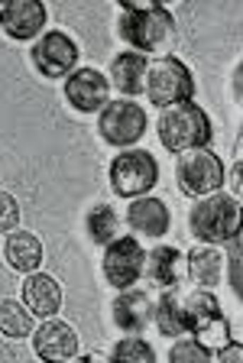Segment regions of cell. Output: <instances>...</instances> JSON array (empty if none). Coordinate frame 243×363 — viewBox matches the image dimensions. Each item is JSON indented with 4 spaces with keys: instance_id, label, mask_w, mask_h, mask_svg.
Returning <instances> with one entry per match:
<instances>
[{
    "instance_id": "obj_30",
    "label": "cell",
    "mask_w": 243,
    "mask_h": 363,
    "mask_svg": "<svg viewBox=\"0 0 243 363\" xmlns=\"http://www.w3.org/2000/svg\"><path fill=\"white\" fill-rule=\"evenodd\" d=\"M217 363H243V344H237V340H230L224 350H217Z\"/></svg>"
},
{
    "instance_id": "obj_16",
    "label": "cell",
    "mask_w": 243,
    "mask_h": 363,
    "mask_svg": "<svg viewBox=\"0 0 243 363\" xmlns=\"http://www.w3.org/2000/svg\"><path fill=\"white\" fill-rule=\"evenodd\" d=\"M146 68L149 59L140 52H120L114 55L111 68H107V78H111V88L120 94V98H140L146 94Z\"/></svg>"
},
{
    "instance_id": "obj_34",
    "label": "cell",
    "mask_w": 243,
    "mask_h": 363,
    "mask_svg": "<svg viewBox=\"0 0 243 363\" xmlns=\"http://www.w3.org/2000/svg\"><path fill=\"white\" fill-rule=\"evenodd\" d=\"M72 363H101V360H98V354H94V357H75Z\"/></svg>"
},
{
    "instance_id": "obj_26",
    "label": "cell",
    "mask_w": 243,
    "mask_h": 363,
    "mask_svg": "<svg viewBox=\"0 0 243 363\" xmlns=\"http://www.w3.org/2000/svg\"><path fill=\"white\" fill-rule=\"evenodd\" d=\"M169 363H214V354H208L195 337H179L169 347Z\"/></svg>"
},
{
    "instance_id": "obj_21",
    "label": "cell",
    "mask_w": 243,
    "mask_h": 363,
    "mask_svg": "<svg viewBox=\"0 0 243 363\" xmlns=\"http://www.w3.org/2000/svg\"><path fill=\"white\" fill-rule=\"evenodd\" d=\"M36 331V318L20 298H0V334L7 340L33 337Z\"/></svg>"
},
{
    "instance_id": "obj_1",
    "label": "cell",
    "mask_w": 243,
    "mask_h": 363,
    "mask_svg": "<svg viewBox=\"0 0 243 363\" xmlns=\"http://www.w3.org/2000/svg\"><path fill=\"white\" fill-rule=\"evenodd\" d=\"M188 230L198 243H208V247L237 243L243 230V204L227 191L198 198L188 211Z\"/></svg>"
},
{
    "instance_id": "obj_3",
    "label": "cell",
    "mask_w": 243,
    "mask_h": 363,
    "mask_svg": "<svg viewBox=\"0 0 243 363\" xmlns=\"http://www.w3.org/2000/svg\"><path fill=\"white\" fill-rule=\"evenodd\" d=\"M156 133H159V143L169 152L182 156L188 150H205L211 143V117L201 111V104L195 101H185V104H175L159 111V121H156Z\"/></svg>"
},
{
    "instance_id": "obj_10",
    "label": "cell",
    "mask_w": 243,
    "mask_h": 363,
    "mask_svg": "<svg viewBox=\"0 0 243 363\" xmlns=\"http://www.w3.org/2000/svg\"><path fill=\"white\" fill-rule=\"evenodd\" d=\"M33 354L43 363H72L75 357H81V337L69 321L49 318L43 325H36L33 331Z\"/></svg>"
},
{
    "instance_id": "obj_20",
    "label": "cell",
    "mask_w": 243,
    "mask_h": 363,
    "mask_svg": "<svg viewBox=\"0 0 243 363\" xmlns=\"http://www.w3.org/2000/svg\"><path fill=\"white\" fill-rule=\"evenodd\" d=\"M152 325L162 337H185L188 334V321H185V308H182V298L166 289V292L156 298V311H152Z\"/></svg>"
},
{
    "instance_id": "obj_22",
    "label": "cell",
    "mask_w": 243,
    "mask_h": 363,
    "mask_svg": "<svg viewBox=\"0 0 243 363\" xmlns=\"http://www.w3.org/2000/svg\"><path fill=\"white\" fill-rule=\"evenodd\" d=\"M84 230H88L91 243L111 247L117 237H123L120 234V214H117L111 204H94L91 211H88V218H84Z\"/></svg>"
},
{
    "instance_id": "obj_15",
    "label": "cell",
    "mask_w": 243,
    "mask_h": 363,
    "mask_svg": "<svg viewBox=\"0 0 243 363\" xmlns=\"http://www.w3.org/2000/svg\"><path fill=\"white\" fill-rule=\"evenodd\" d=\"M23 305L33 311V318H55L62 311V286L49 272H30L23 282Z\"/></svg>"
},
{
    "instance_id": "obj_23",
    "label": "cell",
    "mask_w": 243,
    "mask_h": 363,
    "mask_svg": "<svg viewBox=\"0 0 243 363\" xmlns=\"http://www.w3.org/2000/svg\"><path fill=\"white\" fill-rule=\"evenodd\" d=\"M188 334L208 350V354H217V350H224L230 340H234V337H230V321H227V315H224V311H220V315H214V318H208V321H201V325H195Z\"/></svg>"
},
{
    "instance_id": "obj_19",
    "label": "cell",
    "mask_w": 243,
    "mask_h": 363,
    "mask_svg": "<svg viewBox=\"0 0 243 363\" xmlns=\"http://www.w3.org/2000/svg\"><path fill=\"white\" fill-rule=\"evenodd\" d=\"M4 259H7V266L13 272H23V276H30V272H39V266H43V243H39L36 234H30V230H13V234H7V243H4Z\"/></svg>"
},
{
    "instance_id": "obj_29",
    "label": "cell",
    "mask_w": 243,
    "mask_h": 363,
    "mask_svg": "<svg viewBox=\"0 0 243 363\" xmlns=\"http://www.w3.org/2000/svg\"><path fill=\"white\" fill-rule=\"evenodd\" d=\"M224 185H227V195L230 198H237V201H243V169L240 166H230V172H227V182H224Z\"/></svg>"
},
{
    "instance_id": "obj_13",
    "label": "cell",
    "mask_w": 243,
    "mask_h": 363,
    "mask_svg": "<svg viewBox=\"0 0 243 363\" xmlns=\"http://www.w3.org/2000/svg\"><path fill=\"white\" fill-rule=\"evenodd\" d=\"M169 224H172V214H169L166 201L162 198H133L127 204V227L140 237H149V240H159L169 234Z\"/></svg>"
},
{
    "instance_id": "obj_18",
    "label": "cell",
    "mask_w": 243,
    "mask_h": 363,
    "mask_svg": "<svg viewBox=\"0 0 243 363\" xmlns=\"http://www.w3.org/2000/svg\"><path fill=\"white\" fill-rule=\"evenodd\" d=\"M185 263H188V279L198 289H208V292L220 286L224 272H227V257L220 253V247H208V243H198L185 257Z\"/></svg>"
},
{
    "instance_id": "obj_17",
    "label": "cell",
    "mask_w": 243,
    "mask_h": 363,
    "mask_svg": "<svg viewBox=\"0 0 243 363\" xmlns=\"http://www.w3.org/2000/svg\"><path fill=\"white\" fill-rule=\"evenodd\" d=\"M185 272H188V263H185L182 250L179 247H152L149 253H146V266H143V276L152 282L156 289H172L179 286V279H182Z\"/></svg>"
},
{
    "instance_id": "obj_14",
    "label": "cell",
    "mask_w": 243,
    "mask_h": 363,
    "mask_svg": "<svg viewBox=\"0 0 243 363\" xmlns=\"http://www.w3.org/2000/svg\"><path fill=\"white\" fill-rule=\"evenodd\" d=\"M156 302L149 298V292L143 289H127V292H117L114 305H111V315H114V325L123 334H140L149 328Z\"/></svg>"
},
{
    "instance_id": "obj_8",
    "label": "cell",
    "mask_w": 243,
    "mask_h": 363,
    "mask_svg": "<svg viewBox=\"0 0 243 363\" xmlns=\"http://www.w3.org/2000/svg\"><path fill=\"white\" fill-rule=\"evenodd\" d=\"M33 65L43 78H69L72 72H78V59H81V49L78 43L62 30H46L43 36L33 43L30 49Z\"/></svg>"
},
{
    "instance_id": "obj_32",
    "label": "cell",
    "mask_w": 243,
    "mask_h": 363,
    "mask_svg": "<svg viewBox=\"0 0 243 363\" xmlns=\"http://www.w3.org/2000/svg\"><path fill=\"white\" fill-rule=\"evenodd\" d=\"M230 84H234V98H237V104L243 107V62H240V65H237V72H234V82H230Z\"/></svg>"
},
{
    "instance_id": "obj_7",
    "label": "cell",
    "mask_w": 243,
    "mask_h": 363,
    "mask_svg": "<svg viewBox=\"0 0 243 363\" xmlns=\"http://www.w3.org/2000/svg\"><path fill=\"white\" fill-rule=\"evenodd\" d=\"M146 127H149V117H146V107L137 104L130 98H117L98 113V133L107 146H117V150H133V146L143 140Z\"/></svg>"
},
{
    "instance_id": "obj_11",
    "label": "cell",
    "mask_w": 243,
    "mask_h": 363,
    "mask_svg": "<svg viewBox=\"0 0 243 363\" xmlns=\"http://www.w3.org/2000/svg\"><path fill=\"white\" fill-rule=\"evenodd\" d=\"M65 101L78 113H101L111 104V78L98 68H78L65 78Z\"/></svg>"
},
{
    "instance_id": "obj_28",
    "label": "cell",
    "mask_w": 243,
    "mask_h": 363,
    "mask_svg": "<svg viewBox=\"0 0 243 363\" xmlns=\"http://www.w3.org/2000/svg\"><path fill=\"white\" fill-rule=\"evenodd\" d=\"M20 230V204L13 195L0 191V234H13Z\"/></svg>"
},
{
    "instance_id": "obj_4",
    "label": "cell",
    "mask_w": 243,
    "mask_h": 363,
    "mask_svg": "<svg viewBox=\"0 0 243 363\" xmlns=\"http://www.w3.org/2000/svg\"><path fill=\"white\" fill-rule=\"evenodd\" d=\"M146 98L159 111L191 101L195 98V78H191L188 65L182 59H175V55L149 59V68H146Z\"/></svg>"
},
{
    "instance_id": "obj_27",
    "label": "cell",
    "mask_w": 243,
    "mask_h": 363,
    "mask_svg": "<svg viewBox=\"0 0 243 363\" xmlns=\"http://www.w3.org/2000/svg\"><path fill=\"white\" fill-rule=\"evenodd\" d=\"M227 286L237 295V302L243 305V247L240 243H230L227 253Z\"/></svg>"
},
{
    "instance_id": "obj_6",
    "label": "cell",
    "mask_w": 243,
    "mask_h": 363,
    "mask_svg": "<svg viewBox=\"0 0 243 363\" xmlns=\"http://www.w3.org/2000/svg\"><path fill=\"white\" fill-rule=\"evenodd\" d=\"M159 182V162L149 150H120V156H114L111 162V191L127 201L143 198L156 189Z\"/></svg>"
},
{
    "instance_id": "obj_9",
    "label": "cell",
    "mask_w": 243,
    "mask_h": 363,
    "mask_svg": "<svg viewBox=\"0 0 243 363\" xmlns=\"http://www.w3.org/2000/svg\"><path fill=\"white\" fill-rule=\"evenodd\" d=\"M146 266V250L137 237H117L111 247H104V259H101V272H104L107 286H114L117 292L137 286L143 279Z\"/></svg>"
},
{
    "instance_id": "obj_24",
    "label": "cell",
    "mask_w": 243,
    "mask_h": 363,
    "mask_svg": "<svg viewBox=\"0 0 243 363\" xmlns=\"http://www.w3.org/2000/svg\"><path fill=\"white\" fill-rule=\"evenodd\" d=\"M111 363H156V350L146 337L127 334L111 347Z\"/></svg>"
},
{
    "instance_id": "obj_25",
    "label": "cell",
    "mask_w": 243,
    "mask_h": 363,
    "mask_svg": "<svg viewBox=\"0 0 243 363\" xmlns=\"http://www.w3.org/2000/svg\"><path fill=\"white\" fill-rule=\"evenodd\" d=\"M182 308H185V321H188V331H191L195 325H201V321H208V318L220 315L217 295L208 292V289H195L191 295H185V298H182Z\"/></svg>"
},
{
    "instance_id": "obj_33",
    "label": "cell",
    "mask_w": 243,
    "mask_h": 363,
    "mask_svg": "<svg viewBox=\"0 0 243 363\" xmlns=\"http://www.w3.org/2000/svg\"><path fill=\"white\" fill-rule=\"evenodd\" d=\"M234 166L243 169V133L237 136V146H234Z\"/></svg>"
},
{
    "instance_id": "obj_35",
    "label": "cell",
    "mask_w": 243,
    "mask_h": 363,
    "mask_svg": "<svg viewBox=\"0 0 243 363\" xmlns=\"http://www.w3.org/2000/svg\"><path fill=\"white\" fill-rule=\"evenodd\" d=\"M0 10H4V4H0Z\"/></svg>"
},
{
    "instance_id": "obj_31",
    "label": "cell",
    "mask_w": 243,
    "mask_h": 363,
    "mask_svg": "<svg viewBox=\"0 0 243 363\" xmlns=\"http://www.w3.org/2000/svg\"><path fill=\"white\" fill-rule=\"evenodd\" d=\"M0 363H20V354L4 334H0Z\"/></svg>"
},
{
    "instance_id": "obj_2",
    "label": "cell",
    "mask_w": 243,
    "mask_h": 363,
    "mask_svg": "<svg viewBox=\"0 0 243 363\" xmlns=\"http://www.w3.org/2000/svg\"><path fill=\"white\" fill-rule=\"evenodd\" d=\"M117 33L133 52L146 55V59L152 52V59H159L175 39V16L152 0L146 10H120Z\"/></svg>"
},
{
    "instance_id": "obj_12",
    "label": "cell",
    "mask_w": 243,
    "mask_h": 363,
    "mask_svg": "<svg viewBox=\"0 0 243 363\" xmlns=\"http://www.w3.org/2000/svg\"><path fill=\"white\" fill-rule=\"evenodd\" d=\"M46 23H49V10L39 0H10L0 10V30L10 39H16V43L39 39L46 33Z\"/></svg>"
},
{
    "instance_id": "obj_5",
    "label": "cell",
    "mask_w": 243,
    "mask_h": 363,
    "mask_svg": "<svg viewBox=\"0 0 243 363\" xmlns=\"http://www.w3.org/2000/svg\"><path fill=\"white\" fill-rule=\"evenodd\" d=\"M175 182H179V191L188 198H208L217 195L227 182V169L220 162L217 152L205 150H188L175 159Z\"/></svg>"
}]
</instances>
